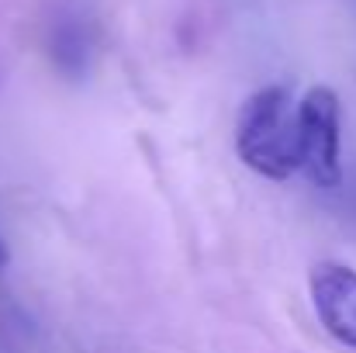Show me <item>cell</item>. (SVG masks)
<instances>
[{"mask_svg":"<svg viewBox=\"0 0 356 353\" xmlns=\"http://www.w3.org/2000/svg\"><path fill=\"white\" fill-rule=\"evenodd\" d=\"M87 52H90V42H87L83 24L76 17L59 21L56 31H52V56H56V63H63L66 70H80Z\"/></svg>","mask_w":356,"mask_h":353,"instance_id":"4","label":"cell"},{"mask_svg":"<svg viewBox=\"0 0 356 353\" xmlns=\"http://www.w3.org/2000/svg\"><path fill=\"white\" fill-rule=\"evenodd\" d=\"M298 139H301V170L315 184L336 187L343 177L339 166V97L329 87H312L298 101Z\"/></svg>","mask_w":356,"mask_h":353,"instance_id":"2","label":"cell"},{"mask_svg":"<svg viewBox=\"0 0 356 353\" xmlns=\"http://www.w3.org/2000/svg\"><path fill=\"white\" fill-rule=\"evenodd\" d=\"M318 322L356 350V270L343 263H318L308 277Z\"/></svg>","mask_w":356,"mask_h":353,"instance_id":"3","label":"cell"},{"mask_svg":"<svg viewBox=\"0 0 356 353\" xmlns=\"http://www.w3.org/2000/svg\"><path fill=\"white\" fill-rule=\"evenodd\" d=\"M236 149L242 163L270 180H287L301 170L298 104L284 87L256 91L236 121Z\"/></svg>","mask_w":356,"mask_h":353,"instance_id":"1","label":"cell"}]
</instances>
